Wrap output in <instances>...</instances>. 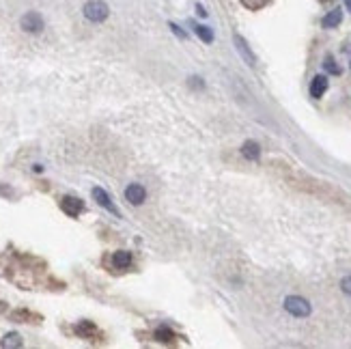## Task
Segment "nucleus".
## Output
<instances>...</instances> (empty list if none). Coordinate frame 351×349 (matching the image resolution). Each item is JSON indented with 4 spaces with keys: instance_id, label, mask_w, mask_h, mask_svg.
<instances>
[{
    "instance_id": "obj_22",
    "label": "nucleus",
    "mask_w": 351,
    "mask_h": 349,
    "mask_svg": "<svg viewBox=\"0 0 351 349\" xmlns=\"http://www.w3.org/2000/svg\"><path fill=\"white\" fill-rule=\"evenodd\" d=\"M345 6H347L349 11H351V0H345Z\"/></svg>"
},
{
    "instance_id": "obj_6",
    "label": "nucleus",
    "mask_w": 351,
    "mask_h": 349,
    "mask_svg": "<svg viewBox=\"0 0 351 349\" xmlns=\"http://www.w3.org/2000/svg\"><path fill=\"white\" fill-rule=\"evenodd\" d=\"M125 198L129 200L132 205H142L147 200V190H145V185H140V183H129L125 187Z\"/></svg>"
},
{
    "instance_id": "obj_19",
    "label": "nucleus",
    "mask_w": 351,
    "mask_h": 349,
    "mask_svg": "<svg viewBox=\"0 0 351 349\" xmlns=\"http://www.w3.org/2000/svg\"><path fill=\"white\" fill-rule=\"evenodd\" d=\"M168 26H171V30H173V32H175V35H177L179 39H187V32H185V30H181V28H179V26L175 24V22H171Z\"/></svg>"
},
{
    "instance_id": "obj_1",
    "label": "nucleus",
    "mask_w": 351,
    "mask_h": 349,
    "mask_svg": "<svg viewBox=\"0 0 351 349\" xmlns=\"http://www.w3.org/2000/svg\"><path fill=\"white\" fill-rule=\"evenodd\" d=\"M84 17L88 19V22H95V24H99V22H106L108 15H110V6L103 2V0H88L87 4H84Z\"/></svg>"
},
{
    "instance_id": "obj_9",
    "label": "nucleus",
    "mask_w": 351,
    "mask_h": 349,
    "mask_svg": "<svg viewBox=\"0 0 351 349\" xmlns=\"http://www.w3.org/2000/svg\"><path fill=\"white\" fill-rule=\"evenodd\" d=\"M242 155L246 160H250V162H259V158H261V147H259V142L246 140L242 145Z\"/></svg>"
},
{
    "instance_id": "obj_21",
    "label": "nucleus",
    "mask_w": 351,
    "mask_h": 349,
    "mask_svg": "<svg viewBox=\"0 0 351 349\" xmlns=\"http://www.w3.org/2000/svg\"><path fill=\"white\" fill-rule=\"evenodd\" d=\"M196 13L200 17H207V11H205V6L203 4H196Z\"/></svg>"
},
{
    "instance_id": "obj_14",
    "label": "nucleus",
    "mask_w": 351,
    "mask_h": 349,
    "mask_svg": "<svg viewBox=\"0 0 351 349\" xmlns=\"http://www.w3.org/2000/svg\"><path fill=\"white\" fill-rule=\"evenodd\" d=\"M76 332L80 334V336H87V339H88V336H93L97 330H95V326H93L90 321H80V323L76 326Z\"/></svg>"
},
{
    "instance_id": "obj_10",
    "label": "nucleus",
    "mask_w": 351,
    "mask_h": 349,
    "mask_svg": "<svg viewBox=\"0 0 351 349\" xmlns=\"http://www.w3.org/2000/svg\"><path fill=\"white\" fill-rule=\"evenodd\" d=\"M112 265L116 269H127L132 265V252L127 250H116L112 255Z\"/></svg>"
},
{
    "instance_id": "obj_20",
    "label": "nucleus",
    "mask_w": 351,
    "mask_h": 349,
    "mask_svg": "<svg viewBox=\"0 0 351 349\" xmlns=\"http://www.w3.org/2000/svg\"><path fill=\"white\" fill-rule=\"evenodd\" d=\"M190 84H192L194 88H198V87L203 88V87H205V84H203V80H200V78H196V76H192V78H190Z\"/></svg>"
},
{
    "instance_id": "obj_12",
    "label": "nucleus",
    "mask_w": 351,
    "mask_h": 349,
    "mask_svg": "<svg viewBox=\"0 0 351 349\" xmlns=\"http://www.w3.org/2000/svg\"><path fill=\"white\" fill-rule=\"evenodd\" d=\"M155 339H158L160 343H171L175 339V332L171 328H166V326H160L158 330H155Z\"/></svg>"
},
{
    "instance_id": "obj_8",
    "label": "nucleus",
    "mask_w": 351,
    "mask_h": 349,
    "mask_svg": "<svg viewBox=\"0 0 351 349\" xmlns=\"http://www.w3.org/2000/svg\"><path fill=\"white\" fill-rule=\"evenodd\" d=\"M328 76H315L313 82H310V97H315V99H321L323 93L328 90Z\"/></svg>"
},
{
    "instance_id": "obj_2",
    "label": "nucleus",
    "mask_w": 351,
    "mask_h": 349,
    "mask_svg": "<svg viewBox=\"0 0 351 349\" xmlns=\"http://www.w3.org/2000/svg\"><path fill=\"white\" fill-rule=\"evenodd\" d=\"M284 310L293 317H308L310 313H313V306H310V302L306 300V297L289 295V297H284Z\"/></svg>"
},
{
    "instance_id": "obj_5",
    "label": "nucleus",
    "mask_w": 351,
    "mask_h": 349,
    "mask_svg": "<svg viewBox=\"0 0 351 349\" xmlns=\"http://www.w3.org/2000/svg\"><path fill=\"white\" fill-rule=\"evenodd\" d=\"M61 209H63V213H67L69 218H78L82 213V209H84V203L80 198H76V196H65L61 200Z\"/></svg>"
},
{
    "instance_id": "obj_7",
    "label": "nucleus",
    "mask_w": 351,
    "mask_h": 349,
    "mask_svg": "<svg viewBox=\"0 0 351 349\" xmlns=\"http://www.w3.org/2000/svg\"><path fill=\"white\" fill-rule=\"evenodd\" d=\"M90 194H93V198H95L97 203H99V205L103 207V209H108L110 213H114L116 218H121V211H119V209H116V207H114L112 198L108 196V194H106V190H103V187H93V192H90Z\"/></svg>"
},
{
    "instance_id": "obj_17",
    "label": "nucleus",
    "mask_w": 351,
    "mask_h": 349,
    "mask_svg": "<svg viewBox=\"0 0 351 349\" xmlns=\"http://www.w3.org/2000/svg\"><path fill=\"white\" fill-rule=\"evenodd\" d=\"M323 67H326V71H328V74H332V76H339V74H341V67L336 65V61H334L332 54L326 56V63H323Z\"/></svg>"
},
{
    "instance_id": "obj_16",
    "label": "nucleus",
    "mask_w": 351,
    "mask_h": 349,
    "mask_svg": "<svg viewBox=\"0 0 351 349\" xmlns=\"http://www.w3.org/2000/svg\"><path fill=\"white\" fill-rule=\"evenodd\" d=\"M239 2H242L248 11H259V9H263V6H267L269 0H239Z\"/></svg>"
},
{
    "instance_id": "obj_3",
    "label": "nucleus",
    "mask_w": 351,
    "mask_h": 349,
    "mask_svg": "<svg viewBox=\"0 0 351 349\" xmlns=\"http://www.w3.org/2000/svg\"><path fill=\"white\" fill-rule=\"evenodd\" d=\"M19 26H22V30L24 32H30V35H37V32H41L43 30V17H41V13H37V11H28V13H24L22 19H19Z\"/></svg>"
},
{
    "instance_id": "obj_15",
    "label": "nucleus",
    "mask_w": 351,
    "mask_h": 349,
    "mask_svg": "<svg viewBox=\"0 0 351 349\" xmlns=\"http://www.w3.org/2000/svg\"><path fill=\"white\" fill-rule=\"evenodd\" d=\"M2 347H22V336L17 332H9L2 339Z\"/></svg>"
},
{
    "instance_id": "obj_4",
    "label": "nucleus",
    "mask_w": 351,
    "mask_h": 349,
    "mask_svg": "<svg viewBox=\"0 0 351 349\" xmlns=\"http://www.w3.org/2000/svg\"><path fill=\"white\" fill-rule=\"evenodd\" d=\"M233 43H235L237 52L242 54L244 63H246V65H250V67H255V65H257V56L252 54V50H250L248 41H246V39H244L242 35H233Z\"/></svg>"
},
{
    "instance_id": "obj_13",
    "label": "nucleus",
    "mask_w": 351,
    "mask_h": 349,
    "mask_svg": "<svg viewBox=\"0 0 351 349\" xmlns=\"http://www.w3.org/2000/svg\"><path fill=\"white\" fill-rule=\"evenodd\" d=\"M194 30H196V35L203 39L205 43H211L213 41V30L209 28V26H203V24H196L194 26Z\"/></svg>"
},
{
    "instance_id": "obj_11",
    "label": "nucleus",
    "mask_w": 351,
    "mask_h": 349,
    "mask_svg": "<svg viewBox=\"0 0 351 349\" xmlns=\"http://www.w3.org/2000/svg\"><path fill=\"white\" fill-rule=\"evenodd\" d=\"M343 22V11L341 9H332L330 13H326L323 15V19H321V26L323 28H336Z\"/></svg>"
},
{
    "instance_id": "obj_18",
    "label": "nucleus",
    "mask_w": 351,
    "mask_h": 349,
    "mask_svg": "<svg viewBox=\"0 0 351 349\" xmlns=\"http://www.w3.org/2000/svg\"><path fill=\"white\" fill-rule=\"evenodd\" d=\"M341 289H343V293L351 297V276L343 278V280H341Z\"/></svg>"
}]
</instances>
